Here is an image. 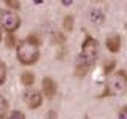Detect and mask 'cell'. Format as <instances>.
Instances as JSON below:
<instances>
[{
    "label": "cell",
    "instance_id": "30bf717a",
    "mask_svg": "<svg viewBox=\"0 0 127 119\" xmlns=\"http://www.w3.org/2000/svg\"><path fill=\"white\" fill-rule=\"evenodd\" d=\"M21 83L22 86L26 87H32L35 84V75L33 71H24V73H21Z\"/></svg>",
    "mask_w": 127,
    "mask_h": 119
},
{
    "label": "cell",
    "instance_id": "8992f818",
    "mask_svg": "<svg viewBox=\"0 0 127 119\" xmlns=\"http://www.w3.org/2000/svg\"><path fill=\"white\" fill-rule=\"evenodd\" d=\"M41 94L46 98H53L57 94V83L56 79H53L51 76H45L41 81Z\"/></svg>",
    "mask_w": 127,
    "mask_h": 119
},
{
    "label": "cell",
    "instance_id": "52a82bcc",
    "mask_svg": "<svg viewBox=\"0 0 127 119\" xmlns=\"http://www.w3.org/2000/svg\"><path fill=\"white\" fill-rule=\"evenodd\" d=\"M121 46H122V38H121L119 33H111V35L106 37L105 48L110 51V53H113V54L119 53V51H121Z\"/></svg>",
    "mask_w": 127,
    "mask_h": 119
},
{
    "label": "cell",
    "instance_id": "6da1fadb",
    "mask_svg": "<svg viewBox=\"0 0 127 119\" xmlns=\"http://www.w3.org/2000/svg\"><path fill=\"white\" fill-rule=\"evenodd\" d=\"M41 38L38 35H29L16 45V57L21 65H33L40 59Z\"/></svg>",
    "mask_w": 127,
    "mask_h": 119
},
{
    "label": "cell",
    "instance_id": "9a60e30c",
    "mask_svg": "<svg viewBox=\"0 0 127 119\" xmlns=\"http://www.w3.org/2000/svg\"><path fill=\"white\" fill-rule=\"evenodd\" d=\"M5 5H6V10L16 11V13L21 10V2H18V0H5Z\"/></svg>",
    "mask_w": 127,
    "mask_h": 119
},
{
    "label": "cell",
    "instance_id": "8fae6325",
    "mask_svg": "<svg viewBox=\"0 0 127 119\" xmlns=\"http://www.w3.org/2000/svg\"><path fill=\"white\" fill-rule=\"evenodd\" d=\"M67 41V37L64 35V32H54L51 33V43L56 46H64Z\"/></svg>",
    "mask_w": 127,
    "mask_h": 119
},
{
    "label": "cell",
    "instance_id": "7a4b0ae2",
    "mask_svg": "<svg viewBox=\"0 0 127 119\" xmlns=\"http://www.w3.org/2000/svg\"><path fill=\"white\" fill-rule=\"evenodd\" d=\"M126 89H127V73L124 70H118L108 78V81L105 84V90L100 94V98L119 95L126 92Z\"/></svg>",
    "mask_w": 127,
    "mask_h": 119
},
{
    "label": "cell",
    "instance_id": "e0dca14e",
    "mask_svg": "<svg viewBox=\"0 0 127 119\" xmlns=\"http://www.w3.org/2000/svg\"><path fill=\"white\" fill-rule=\"evenodd\" d=\"M5 43H6V48L8 49H13V48H16V35L14 33H6V40H5Z\"/></svg>",
    "mask_w": 127,
    "mask_h": 119
},
{
    "label": "cell",
    "instance_id": "9c48e42d",
    "mask_svg": "<svg viewBox=\"0 0 127 119\" xmlns=\"http://www.w3.org/2000/svg\"><path fill=\"white\" fill-rule=\"evenodd\" d=\"M89 19L95 26H100V24H103V21H105V14H103L102 10H98V8H91L89 10Z\"/></svg>",
    "mask_w": 127,
    "mask_h": 119
},
{
    "label": "cell",
    "instance_id": "ba28073f",
    "mask_svg": "<svg viewBox=\"0 0 127 119\" xmlns=\"http://www.w3.org/2000/svg\"><path fill=\"white\" fill-rule=\"evenodd\" d=\"M92 68V65L91 63H87L84 62L83 59H76V63H75V76H78V78H84L87 73H89V70Z\"/></svg>",
    "mask_w": 127,
    "mask_h": 119
},
{
    "label": "cell",
    "instance_id": "44dd1931",
    "mask_svg": "<svg viewBox=\"0 0 127 119\" xmlns=\"http://www.w3.org/2000/svg\"><path fill=\"white\" fill-rule=\"evenodd\" d=\"M2 40H3V35H2V27H0V43H2Z\"/></svg>",
    "mask_w": 127,
    "mask_h": 119
},
{
    "label": "cell",
    "instance_id": "5bb4252c",
    "mask_svg": "<svg viewBox=\"0 0 127 119\" xmlns=\"http://www.w3.org/2000/svg\"><path fill=\"white\" fill-rule=\"evenodd\" d=\"M10 113V108H8V102L5 97L0 95V119H5Z\"/></svg>",
    "mask_w": 127,
    "mask_h": 119
},
{
    "label": "cell",
    "instance_id": "277c9868",
    "mask_svg": "<svg viewBox=\"0 0 127 119\" xmlns=\"http://www.w3.org/2000/svg\"><path fill=\"white\" fill-rule=\"evenodd\" d=\"M0 27L6 33H14L21 27V16L16 11L3 8V10H0Z\"/></svg>",
    "mask_w": 127,
    "mask_h": 119
},
{
    "label": "cell",
    "instance_id": "2e32d148",
    "mask_svg": "<svg viewBox=\"0 0 127 119\" xmlns=\"http://www.w3.org/2000/svg\"><path fill=\"white\" fill-rule=\"evenodd\" d=\"M6 75H8V68H6V63L3 60H0V86L6 81Z\"/></svg>",
    "mask_w": 127,
    "mask_h": 119
},
{
    "label": "cell",
    "instance_id": "d6986e66",
    "mask_svg": "<svg viewBox=\"0 0 127 119\" xmlns=\"http://www.w3.org/2000/svg\"><path fill=\"white\" fill-rule=\"evenodd\" d=\"M119 119H126V106L119 110Z\"/></svg>",
    "mask_w": 127,
    "mask_h": 119
},
{
    "label": "cell",
    "instance_id": "ffe728a7",
    "mask_svg": "<svg viewBox=\"0 0 127 119\" xmlns=\"http://www.w3.org/2000/svg\"><path fill=\"white\" fill-rule=\"evenodd\" d=\"M56 118V113H48V119H54Z\"/></svg>",
    "mask_w": 127,
    "mask_h": 119
},
{
    "label": "cell",
    "instance_id": "5b68a950",
    "mask_svg": "<svg viewBox=\"0 0 127 119\" xmlns=\"http://www.w3.org/2000/svg\"><path fill=\"white\" fill-rule=\"evenodd\" d=\"M43 94L40 90H35V89H29L26 90L24 94V102H26L27 108L29 110H38L40 106L43 105Z\"/></svg>",
    "mask_w": 127,
    "mask_h": 119
},
{
    "label": "cell",
    "instance_id": "ac0fdd59",
    "mask_svg": "<svg viewBox=\"0 0 127 119\" xmlns=\"http://www.w3.org/2000/svg\"><path fill=\"white\" fill-rule=\"evenodd\" d=\"M6 119H26V114H24L22 111H19V110H13Z\"/></svg>",
    "mask_w": 127,
    "mask_h": 119
},
{
    "label": "cell",
    "instance_id": "7c38bea8",
    "mask_svg": "<svg viewBox=\"0 0 127 119\" xmlns=\"http://www.w3.org/2000/svg\"><path fill=\"white\" fill-rule=\"evenodd\" d=\"M73 21H75V18L71 14L64 16V19H62V29H64V32H71V30H73Z\"/></svg>",
    "mask_w": 127,
    "mask_h": 119
},
{
    "label": "cell",
    "instance_id": "3957f363",
    "mask_svg": "<svg viewBox=\"0 0 127 119\" xmlns=\"http://www.w3.org/2000/svg\"><path fill=\"white\" fill-rule=\"evenodd\" d=\"M78 57L83 59V60L87 62V63H91V65H94L95 60H97V57H98V41L94 37L86 35L84 41H83V45H81V53H79Z\"/></svg>",
    "mask_w": 127,
    "mask_h": 119
},
{
    "label": "cell",
    "instance_id": "4fadbf2b",
    "mask_svg": "<svg viewBox=\"0 0 127 119\" xmlns=\"http://www.w3.org/2000/svg\"><path fill=\"white\" fill-rule=\"evenodd\" d=\"M114 70H116V60H114V59H108V60L105 62V65H103V73H105L106 76H110V75L114 73Z\"/></svg>",
    "mask_w": 127,
    "mask_h": 119
}]
</instances>
